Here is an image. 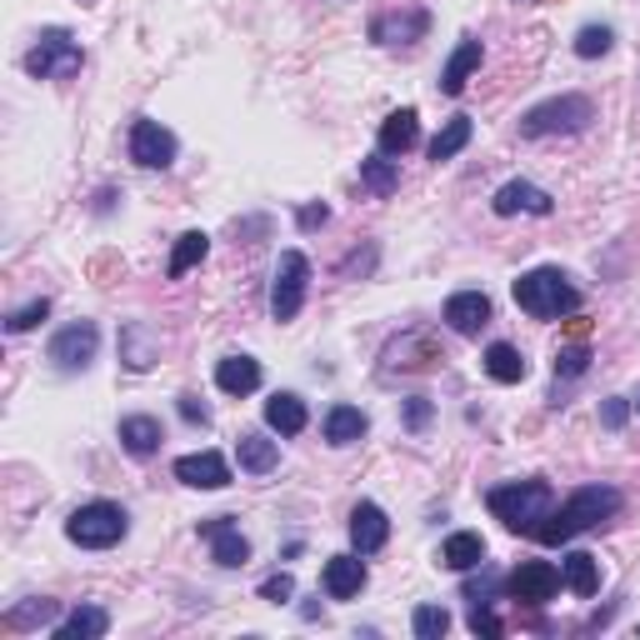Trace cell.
Returning a JSON list of instances; mask_svg holds the SVG:
<instances>
[{
  "instance_id": "cell-1",
  "label": "cell",
  "mask_w": 640,
  "mask_h": 640,
  "mask_svg": "<svg viewBox=\"0 0 640 640\" xmlns=\"http://www.w3.org/2000/svg\"><path fill=\"white\" fill-rule=\"evenodd\" d=\"M616 510H620V490L616 486H581V490L565 496L561 510L545 516L541 531H535V541H541V545H565V541H575V535L596 531L600 521H610Z\"/></svg>"
},
{
  "instance_id": "cell-2",
  "label": "cell",
  "mask_w": 640,
  "mask_h": 640,
  "mask_svg": "<svg viewBox=\"0 0 640 640\" xmlns=\"http://www.w3.org/2000/svg\"><path fill=\"white\" fill-rule=\"evenodd\" d=\"M486 506H490V516H496L506 531L535 535V531H541V521L555 510V490L545 486V480H506V486H490Z\"/></svg>"
},
{
  "instance_id": "cell-3",
  "label": "cell",
  "mask_w": 640,
  "mask_h": 640,
  "mask_svg": "<svg viewBox=\"0 0 640 640\" xmlns=\"http://www.w3.org/2000/svg\"><path fill=\"white\" fill-rule=\"evenodd\" d=\"M510 295H516V305L531 321H561V315L581 311V291L571 285V275L561 265H535V271H525L521 281L510 285Z\"/></svg>"
},
{
  "instance_id": "cell-4",
  "label": "cell",
  "mask_w": 640,
  "mask_h": 640,
  "mask_svg": "<svg viewBox=\"0 0 640 640\" xmlns=\"http://www.w3.org/2000/svg\"><path fill=\"white\" fill-rule=\"evenodd\" d=\"M126 531H131V516L116 500H86V506L70 510L66 521V541L80 545V551H110V545L126 541Z\"/></svg>"
},
{
  "instance_id": "cell-5",
  "label": "cell",
  "mask_w": 640,
  "mask_h": 640,
  "mask_svg": "<svg viewBox=\"0 0 640 640\" xmlns=\"http://www.w3.org/2000/svg\"><path fill=\"white\" fill-rule=\"evenodd\" d=\"M590 120H596L590 96H551V100H541V106H531L521 116V135H525V141H545V135H581V131H590Z\"/></svg>"
},
{
  "instance_id": "cell-6",
  "label": "cell",
  "mask_w": 640,
  "mask_h": 640,
  "mask_svg": "<svg viewBox=\"0 0 640 640\" xmlns=\"http://www.w3.org/2000/svg\"><path fill=\"white\" fill-rule=\"evenodd\" d=\"M21 66H25V76H35V80H70L86 66V51H80V41L66 25H45V31L35 35V45L25 51Z\"/></svg>"
},
{
  "instance_id": "cell-7",
  "label": "cell",
  "mask_w": 640,
  "mask_h": 640,
  "mask_svg": "<svg viewBox=\"0 0 640 640\" xmlns=\"http://www.w3.org/2000/svg\"><path fill=\"white\" fill-rule=\"evenodd\" d=\"M305 291H311V261H305L301 250H281V261H275V281H271V315L281 321V326L301 315Z\"/></svg>"
},
{
  "instance_id": "cell-8",
  "label": "cell",
  "mask_w": 640,
  "mask_h": 640,
  "mask_svg": "<svg viewBox=\"0 0 640 640\" xmlns=\"http://www.w3.org/2000/svg\"><path fill=\"white\" fill-rule=\"evenodd\" d=\"M126 151H131V161L141 165V171H171L175 155H181V141H175V131H165L161 120L135 116V120H131V141H126Z\"/></svg>"
},
{
  "instance_id": "cell-9",
  "label": "cell",
  "mask_w": 640,
  "mask_h": 640,
  "mask_svg": "<svg viewBox=\"0 0 640 640\" xmlns=\"http://www.w3.org/2000/svg\"><path fill=\"white\" fill-rule=\"evenodd\" d=\"M96 350H100V326H96V321H70V326H61L51 336L45 356H51L55 370L76 376V370H86L90 360H96Z\"/></svg>"
},
{
  "instance_id": "cell-10",
  "label": "cell",
  "mask_w": 640,
  "mask_h": 640,
  "mask_svg": "<svg viewBox=\"0 0 640 640\" xmlns=\"http://www.w3.org/2000/svg\"><path fill=\"white\" fill-rule=\"evenodd\" d=\"M425 31H431V11H425V6H405V11H380L376 21H370V41L386 45V51H401V45L425 41Z\"/></svg>"
},
{
  "instance_id": "cell-11",
  "label": "cell",
  "mask_w": 640,
  "mask_h": 640,
  "mask_svg": "<svg viewBox=\"0 0 640 640\" xmlns=\"http://www.w3.org/2000/svg\"><path fill=\"white\" fill-rule=\"evenodd\" d=\"M555 590H561V565L551 561H521L506 581V596L521 600V606H545Z\"/></svg>"
},
{
  "instance_id": "cell-12",
  "label": "cell",
  "mask_w": 640,
  "mask_h": 640,
  "mask_svg": "<svg viewBox=\"0 0 640 640\" xmlns=\"http://www.w3.org/2000/svg\"><path fill=\"white\" fill-rule=\"evenodd\" d=\"M175 480L191 490H226L230 486V460L220 451H196V456L175 460Z\"/></svg>"
},
{
  "instance_id": "cell-13",
  "label": "cell",
  "mask_w": 640,
  "mask_h": 640,
  "mask_svg": "<svg viewBox=\"0 0 640 640\" xmlns=\"http://www.w3.org/2000/svg\"><path fill=\"white\" fill-rule=\"evenodd\" d=\"M200 535L210 541V561L226 565V571H236V565L250 561V541L240 535L236 516H216V521H200Z\"/></svg>"
},
{
  "instance_id": "cell-14",
  "label": "cell",
  "mask_w": 640,
  "mask_h": 640,
  "mask_svg": "<svg viewBox=\"0 0 640 640\" xmlns=\"http://www.w3.org/2000/svg\"><path fill=\"white\" fill-rule=\"evenodd\" d=\"M490 210H496V216H551L555 210V200H551V191H541V185H531V181H506L496 191V196H490Z\"/></svg>"
},
{
  "instance_id": "cell-15",
  "label": "cell",
  "mask_w": 640,
  "mask_h": 640,
  "mask_svg": "<svg viewBox=\"0 0 640 640\" xmlns=\"http://www.w3.org/2000/svg\"><path fill=\"white\" fill-rule=\"evenodd\" d=\"M441 321L456 330V336H480V330L490 326V295L486 291H456L445 301Z\"/></svg>"
},
{
  "instance_id": "cell-16",
  "label": "cell",
  "mask_w": 640,
  "mask_h": 640,
  "mask_svg": "<svg viewBox=\"0 0 640 640\" xmlns=\"http://www.w3.org/2000/svg\"><path fill=\"white\" fill-rule=\"evenodd\" d=\"M366 581H370V571H366V561H360V551L330 555L326 571H321V586H326L330 600H356L360 590H366Z\"/></svg>"
},
{
  "instance_id": "cell-17",
  "label": "cell",
  "mask_w": 640,
  "mask_h": 640,
  "mask_svg": "<svg viewBox=\"0 0 640 640\" xmlns=\"http://www.w3.org/2000/svg\"><path fill=\"white\" fill-rule=\"evenodd\" d=\"M386 541H391V521H386V510H380L376 500H360V506L350 510V551L376 555Z\"/></svg>"
},
{
  "instance_id": "cell-18",
  "label": "cell",
  "mask_w": 640,
  "mask_h": 640,
  "mask_svg": "<svg viewBox=\"0 0 640 640\" xmlns=\"http://www.w3.org/2000/svg\"><path fill=\"white\" fill-rule=\"evenodd\" d=\"M480 61H486V45H480L476 35H466V41L451 51V61H445V70H441V80H435V86H441V96H460V90H466V80L480 70Z\"/></svg>"
},
{
  "instance_id": "cell-19",
  "label": "cell",
  "mask_w": 640,
  "mask_h": 640,
  "mask_svg": "<svg viewBox=\"0 0 640 640\" xmlns=\"http://www.w3.org/2000/svg\"><path fill=\"white\" fill-rule=\"evenodd\" d=\"M415 141H421V116H415L411 106L405 110H391V116L380 120V131H376V145H380V155H405V151H415Z\"/></svg>"
},
{
  "instance_id": "cell-20",
  "label": "cell",
  "mask_w": 640,
  "mask_h": 640,
  "mask_svg": "<svg viewBox=\"0 0 640 640\" xmlns=\"http://www.w3.org/2000/svg\"><path fill=\"white\" fill-rule=\"evenodd\" d=\"M116 435H120V451L135 456V460H151L155 451H161V441H165V431H161L155 415H126Z\"/></svg>"
},
{
  "instance_id": "cell-21",
  "label": "cell",
  "mask_w": 640,
  "mask_h": 640,
  "mask_svg": "<svg viewBox=\"0 0 640 640\" xmlns=\"http://www.w3.org/2000/svg\"><path fill=\"white\" fill-rule=\"evenodd\" d=\"M236 460L246 476H271V470L281 466V441H271V435H261V431H246L236 441Z\"/></svg>"
},
{
  "instance_id": "cell-22",
  "label": "cell",
  "mask_w": 640,
  "mask_h": 640,
  "mask_svg": "<svg viewBox=\"0 0 640 640\" xmlns=\"http://www.w3.org/2000/svg\"><path fill=\"white\" fill-rule=\"evenodd\" d=\"M120 360L126 370H151L161 360V340L145 321H131V326H120Z\"/></svg>"
},
{
  "instance_id": "cell-23",
  "label": "cell",
  "mask_w": 640,
  "mask_h": 640,
  "mask_svg": "<svg viewBox=\"0 0 640 640\" xmlns=\"http://www.w3.org/2000/svg\"><path fill=\"white\" fill-rule=\"evenodd\" d=\"M216 386L226 395L261 391V360H256V356H226V360H216Z\"/></svg>"
},
{
  "instance_id": "cell-24",
  "label": "cell",
  "mask_w": 640,
  "mask_h": 640,
  "mask_svg": "<svg viewBox=\"0 0 640 640\" xmlns=\"http://www.w3.org/2000/svg\"><path fill=\"white\" fill-rule=\"evenodd\" d=\"M110 630V616L100 606H76L66 620H55L51 636L55 640H100Z\"/></svg>"
},
{
  "instance_id": "cell-25",
  "label": "cell",
  "mask_w": 640,
  "mask_h": 640,
  "mask_svg": "<svg viewBox=\"0 0 640 640\" xmlns=\"http://www.w3.org/2000/svg\"><path fill=\"white\" fill-rule=\"evenodd\" d=\"M305 421H311V411H305L301 395L275 391L271 401H265V425H271L275 435H301V431H305Z\"/></svg>"
},
{
  "instance_id": "cell-26",
  "label": "cell",
  "mask_w": 640,
  "mask_h": 640,
  "mask_svg": "<svg viewBox=\"0 0 640 640\" xmlns=\"http://www.w3.org/2000/svg\"><path fill=\"white\" fill-rule=\"evenodd\" d=\"M561 586H571L575 596H586V600H590V596L600 590V561H596L590 551H571V555L561 561Z\"/></svg>"
},
{
  "instance_id": "cell-27",
  "label": "cell",
  "mask_w": 640,
  "mask_h": 640,
  "mask_svg": "<svg viewBox=\"0 0 640 640\" xmlns=\"http://www.w3.org/2000/svg\"><path fill=\"white\" fill-rule=\"evenodd\" d=\"M480 366H486V376L496 380V386H521L525 380V356L516 346H510V340H496V346L486 350V360H480Z\"/></svg>"
},
{
  "instance_id": "cell-28",
  "label": "cell",
  "mask_w": 640,
  "mask_h": 640,
  "mask_svg": "<svg viewBox=\"0 0 640 640\" xmlns=\"http://www.w3.org/2000/svg\"><path fill=\"white\" fill-rule=\"evenodd\" d=\"M321 431H326L330 445H356L360 435L370 431V421H366V411H360V405H330Z\"/></svg>"
},
{
  "instance_id": "cell-29",
  "label": "cell",
  "mask_w": 640,
  "mask_h": 640,
  "mask_svg": "<svg viewBox=\"0 0 640 640\" xmlns=\"http://www.w3.org/2000/svg\"><path fill=\"white\" fill-rule=\"evenodd\" d=\"M441 565L445 571H476V565H486V541L476 531H456L441 545Z\"/></svg>"
},
{
  "instance_id": "cell-30",
  "label": "cell",
  "mask_w": 640,
  "mask_h": 640,
  "mask_svg": "<svg viewBox=\"0 0 640 640\" xmlns=\"http://www.w3.org/2000/svg\"><path fill=\"white\" fill-rule=\"evenodd\" d=\"M470 135H476L470 116H451V120L441 126V131H435V141H431V161H435V165H441V161H456V155L470 145Z\"/></svg>"
},
{
  "instance_id": "cell-31",
  "label": "cell",
  "mask_w": 640,
  "mask_h": 640,
  "mask_svg": "<svg viewBox=\"0 0 640 640\" xmlns=\"http://www.w3.org/2000/svg\"><path fill=\"white\" fill-rule=\"evenodd\" d=\"M206 250H210L206 230H185V236L175 240V250H171V265H165V275H171V281H181L185 271H196V265L206 261Z\"/></svg>"
},
{
  "instance_id": "cell-32",
  "label": "cell",
  "mask_w": 640,
  "mask_h": 640,
  "mask_svg": "<svg viewBox=\"0 0 640 640\" xmlns=\"http://www.w3.org/2000/svg\"><path fill=\"white\" fill-rule=\"evenodd\" d=\"M360 185H366L370 196H395V185H401V171H395V161L391 155H366V161H360Z\"/></svg>"
},
{
  "instance_id": "cell-33",
  "label": "cell",
  "mask_w": 640,
  "mask_h": 640,
  "mask_svg": "<svg viewBox=\"0 0 640 640\" xmlns=\"http://www.w3.org/2000/svg\"><path fill=\"white\" fill-rule=\"evenodd\" d=\"M55 616H61V606H55L51 596H41V600H25V606H15L11 616H6V626H11V630H35V626H51Z\"/></svg>"
},
{
  "instance_id": "cell-34",
  "label": "cell",
  "mask_w": 640,
  "mask_h": 640,
  "mask_svg": "<svg viewBox=\"0 0 640 640\" xmlns=\"http://www.w3.org/2000/svg\"><path fill=\"white\" fill-rule=\"evenodd\" d=\"M411 630H415V640H441L445 630H451V610L445 606H415Z\"/></svg>"
},
{
  "instance_id": "cell-35",
  "label": "cell",
  "mask_w": 640,
  "mask_h": 640,
  "mask_svg": "<svg viewBox=\"0 0 640 640\" xmlns=\"http://www.w3.org/2000/svg\"><path fill=\"white\" fill-rule=\"evenodd\" d=\"M610 45H616V31H610V25H581V35H575V55H581V61H596Z\"/></svg>"
},
{
  "instance_id": "cell-36",
  "label": "cell",
  "mask_w": 640,
  "mask_h": 640,
  "mask_svg": "<svg viewBox=\"0 0 640 640\" xmlns=\"http://www.w3.org/2000/svg\"><path fill=\"white\" fill-rule=\"evenodd\" d=\"M45 315H51V301H31V305H21V311H11L6 315V330H11V336H25V330H35L45 321Z\"/></svg>"
},
{
  "instance_id": "cell-37",
  "label": "cell",
  "mask_w": 640,
  "mask_h": 640,
  "mask_svg": "<svg viewBox=\"0 0 640 640\" xmlns=\"http://www.w3.org/2000/svg\"><path fill=\"white\" fill-rule=\"evenodd\" d=\"M586 366H590V350L586 346H561V350H555V376L575 380V376H586Z\"/></svg>"
},
{
  "instance_id": "cell-38",
  "label": "cell",
  "mask_w": 640,
  "mask_h": 640,
  "mask_svg": "<svg viewBox=\"0 0 640 640\" xmlns=\"http://www.w3.org/2000/svg\"><path fill=\"white\" fill-rule=\"evenodd\" d=\"M291 596H295L291 571H275V575H265V581H261V600H271V606H285Z\"/></svg>"
},
{
  "instance_id": "cell-39",
  "label": "cell",
  "mask_w": 640,
  "mask_h": 640,
  "mask_svg": "<svg viewBox=\"0 0 640 640\" xmlns=\"http://www.w3.org/2000/svg\"><path fill=\"white\" fill-rule=\"evenodd\" d=\"M405 425H411V431H425V425H431V401H425V395H411V401H405Z\"/></svg>"
},
{
  "instance_id": "cell-40",
  "label": "cell",
  "mask_w": 640,
  "mask_h": 640,
  "mask_svg": "<svg viewBox=\"0 0 640 640\" xmlns=\"http://www.w3.org/2000/svg\"><path fill=\"white\" fill-rule=\"evenodd\" d=\"M470 630H476V636H506V626H500V620L490 616L480 600H476V610H470Z\"/></svg>"
},
{
  "instance_id": "cell-41",
  "label": "cell",
  "mask_w": 640,
  "mask_h": 640,
  "mask_svg": "<svg viewBox=\"0 0 640 640\" xmlns=\"http://www.w3.org/2000/svg\"><path fill=\"white\" fill-rule=\"evenodd\" d=\"M181 415L191 425H210V405L200 401V395H181Z\"/></svg>"
},
{
  "instance_id": "cell-42",
  "label": "cell",
  "mask_w": 640,
  "mask_h": 640,
  "mask_svg": "<svg viewBox=\"0 0 640 640\" xmlns=\"http://www.w3.org/2000/svg\"><path fill=\"white\" fill-rule=\"evenodd\" d=\"M330 220V206H301L295 210V226L301 230H315V226H326Z\"/></svg>"
},
{
  "instance_id": "cell-43",
  "label": "cell",
  "mask_w": 640,
  "mask_h": 640,
  "mask_svg": "<svg viewBox=\"0 0 640 640\" xmlns=\"http://www.w3.org/2000/svg\"><path fill=\"white\" fill-rule=\"evenodd\" d=\"M626 411H630L626 401H606V425H610V431H620V425H626Z\"/></svg>"
},
{
  "instance_id": "cell-44",
  "label": "cell",
  "mask_w": 640,
  "mask_h": 640,
  "mask_svg": "<svg viewBox=\"0 0 640 640\" xmlns=\"http://www.w3.org/2000/svg\"><path fill=\"white\" fill-rule=\"evenodd\" d=\"M636 411H640V395H636Z\"/></svg>"
}]
</instances>
